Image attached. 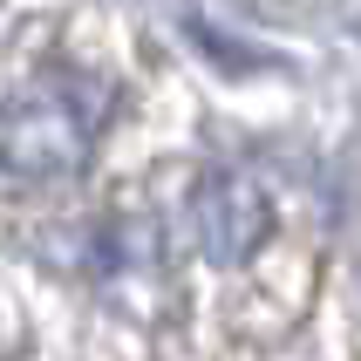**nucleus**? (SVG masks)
<instances>
[{
    "instance_id": "obj_1",
    "label": "nucleus",
    "mask_w": 361,
    "mask_h": 361,
    "mask_svg": "<svg viewBox=\"0 0 361 361\" xmlns=\"http://www.w3.org/2000/svg\"><path fill=\"white\" fill-rule=\"evenodd\" d=\"M96 109L102 102L82 82H35L14 102H0V171H14L27 184L68 178L89 164L96 143Z\"/></svg>"
},
{
    "instance_id": "obj_2",
    "label": "nucleus",
    "mask_w": 361,
    "mask_h": 361,
    "mask_svg": "<svg viewBox=\"0 0 361 361\" xmlns=\"http://www.w3.org/2000/svg\"><path fill=\"white\" fill-rule=\"evenodd\" d=\"M259 232H266V204L245 178H212L198 191V239L212 259H245Z\"/></svg>"
}]
</instances>
